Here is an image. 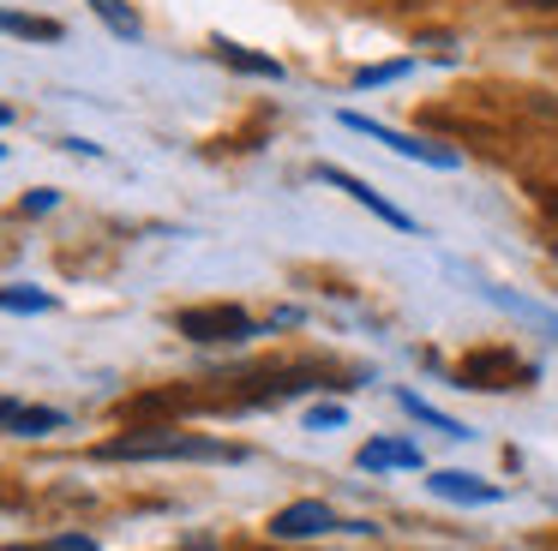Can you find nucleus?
Returning a JSON list of instances; mask_svg holds the SVG:
<instances>
[{"instance_id":"nucleus-1","label":"nucleus","mask_w":558,"mask_h":551,"mask_svg":"<svg viewBox=\"0 0 558 551\" xmlns=\"http://www.w3.org/2000/svg\"><path fill=\"white\" fill-rule=\"evenodd\" d=\"M109 462H241V450L229 443H210V438H114L102 443Z\"/></svg>"},{"instance_id":"nucleus-18","label":"nucleus","mask_w":558,"mask_h":551,"mask_svg":"<svg viewBox=\"0 0 558 551\" xmlns=\"http://www.w3.org/2000/svg\"><path fill=\"white\" fill-rule=\"evenodd\" d=\"M529 7H558V0H529Z\"/></svg>"},{"instance_id":"nucleus-9","label":"nucleus","mask_w":558,"mask_h":551,"mask_svg":"<svg viewBox=\"0 0 558 551\" xmlns=\"http://www.w3.org/2000/svg\"><path fill=\"white\" fill-rule=\"evenodd\" d=\"M7 426H13L19 438H37V431H54V426H61V414H54V407H25V402H7Z\"/></svg>"},{"instance_id":"nucleus-5","label":"nucleus","mask_w":558,"mask_h":551,"mask_svg":"<svg viewBox=\"0 0 558 551\" xmlns=\"http://www.w3.org/2000/svg\"><path fill=\"white\" fill-rule=\"evenodd\" d=\"M325 527H337V515H330V503H318V498H301V503H289V510L270 515V534L277 539H313V534H325Z\"/></svg>"},{"instance_id":"nucleus-17","label":"nucleus","mask_w":558,"mask_h":551,"mask_svg":"<svg viewBox=\"0 0 558 551\" xmlns=\"http://www.w3.org/2000/svg\"><path fill=\"white\" fill-rule=\"evenodd\" d=\"M43 551H97V546H90L85 534H61V539H49Z\"/></svg>"},{"instance_id":"nucleus-6","label":"nucleus","mask_w":558,"mask_h":551,"mask_svg":"<svg viewBox=\"0 0 558 551\" xmlns=\"http://www.w3.org/2000/svg\"><path fill=\"white\" fill-rule=\"evenodd\" d=\"M318 180H330V186H342V192H349V198H361L366 210H378V216H385L390 228H409V216H402V210H397V204H390V198H378V192L366 186V180L342 174V168H318Z\"/></svg>"},{"instance_id":"nucleus-2","label":"nucleus","mask_w":558,"mask_h":551,"mask_svg":"<svg viewBox=\"0 0 558 551\" xmlns=\"http://www.w3.org/2000/svg\"><path fill=\"white\" fill-rule=\"evenodd\" d=\"M174 330L193 335V342H246L253 335V318L241 306H193L174 318Z\"/></svg>"},{"instance_id":"nucleus-15","label":"nucleus","mask_w":558,"mask_h":551,"mask_svg":"<svg viewBox=\"0 0 558 551\" xmlns=\"http://www.w3.org/2000/svg\"><path fill=\"white\" fill-rule=\"evenodd\" d=\"M402 72H409V66H402V60H397V66H366V72H361V78H354V84H361V90H366V84H390V78H402Z\"/></svg>"},{"instance_id":"nucleus-13","label":"nucleus","mask_w":558,"mask_h":551,"mask_svg":"<svg viewBox=\"0 0 558 551\" xmlns=\"http://www.w3.org/2000/svg\"><path fill=\"white\" fill-rule=\"evenodd\" d=\"M222 60H234L241 72H265V78H277V60H258V54H246V48H234V42H222Z\"/></svg>"},{"instance_id":"nucleus-16","label":"nucleus","mask_w":558,"mask_h":551,"mask_svg":"<svg viewBox=\"0 0 558 551\" xmlns=\"http://www.w3.org/2000/svg\"><path fill=\"white\" fill-rule=\"evenodd\" d=\"M342 419H349V414H342L337 402H325V407H313V414H306V426L318 431V426H342Z\"/></svg>"},{"instance_id":"nucleus-8","label":"nucleus","mask_w":558,"mask_h":551,"mask_svg":"<svg viewBox=\"0 0 558 551\" xmlns=\"http://www.w3.org/2000/svg\"><path fill=\"white\" fill-rule=\"evenodd\" d=\"M361 467H373V474H385V467H421V450L414 443H366Z\"/></svg>"},{"instance_id":"nucleus-11","label":"nucleus","mask_w":558,"mask_h":551,"mask_svg":"<svg viewBox=\"0 0 558 551\" xmlns=\"http://www.w3.org/2000/svg\"><path fill=\"white\" fill-rule=\"evenodd\" d=\"M90 12H97L114 36H138V12L126 7V0H90Z\"/></svg>"},{"instance_id":"nucleus-14","label":"nucleus","mask_w":558,"mask_h":551,"mask_svg":"<svg viewBox=\"0 0 558 551\" xmlns=\"http://www.w3.org/2000/svg\"><path fill=\"white\" fill-rule=\"evenodd\" d=\"M7 306H13V311H49V294H31V287H7Z\"/></svg>"},{"instance_id":"nucleus-4","label":"nucleus","mask_w":558,"mask_h":551,"mask_svg":"<svg viewBox=\"0 0 558 551\" xmlns=\"http://www.w3.org/2000/svg\"><path fill=\"white\" fill-rule=\"evenodd\" d=\"M342 126H349V132H366V138H378V144H390L397 156H414V162L457 168V156H450V150H438V144H426V138H409V132H390V126H378V120H366V114H342Z\"/></svg>"},{"instance_id":"nucleus-12","label":"nucleus","mask_w":558,"mask_h":551,"mask_svg":"<svg viewBox=\"0 0 558 551\" xmlns=\"http://www.w3.org/2000/svg\"><path fill=\"white\" fill-rule=\"evenodd\" d=\"M7 30H13V36H43V42H54V36H61V24H49V19H25V12H13V19H7Z\"/></svg>"},{"instance_id":"nucleus-7","label":"nucleus","mask_w":558,"mask_h":551,"mask_svg":"<svg viewBox=\"0 0 558 551\" xmlns=\"http://www.w3.org/2000/svg\"><path fill=\"white\" fill-rule=\"evenodd\" d=\"M426 486L438 491V498H457V503H498V486H486V479H474V474H433Z\"/></svg>"},{"instance_id":"nucleus-10","label":"nucleus","mask_w":558,"mask_h":551,"mask_svg":"<svg viewBox=\"0 0 558 551\" xmlns=\"http://www.w3.org/2000/svg\"><path fill=\"white\" fill-rule=\"evenodd\" d=\"M397 402H402V407H409V414H414V419H421V426H433V431H445V438H469V426H457V419H445V414H438V407H426V402H421V395H414V390H402V395H397Z\"/></svg>"},{"instance_id":"nucleus-19","label":"nucleus","mask_w":558,"mask_h":551,"mask_svg":"<svg viewBox=\"0 0 558 551\" xmlns=\"http://www.w3.org/2000/svg\"><path fill=\"white\" fill-rule=\"evenodd\" d=\"M13 551H19V546H13Z\"/></svg>"},{"instance_id":"nucleus-3","label":"nucleus","mask_w":558,"mask_h":551,"mask_svg":"<svg viewBox=\"0 0 558 551\" xmlns=\"http://www.w3.org/2000/svg\"><path fill=\"white\" fill-rule=\"evenodd\" d=\"M510 378H522V383L534 378L522 359H510V347H481V354H469L457 366V383H469V390H510Z\"/></svg>"}]
</instances>
